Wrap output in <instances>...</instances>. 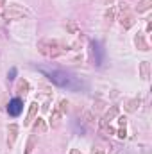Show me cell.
<instances>
[{
	"label": "cell",
	"mask_w": 152,
	"mask_h": 154,
	"mask_svg": "<svg viewBox=\"0 0 152 154\" xmlns=\"http://www.w3.org/2000/svg\"><path fill=\"white\" fill-rule=\"evenodd\" d=\"M150 4H152V0H140L138 5H136V11L138 13H145V11L150 9Z\"/></svg>",
	"instance_id": "14"
},
{
	"label": "cell",
	"mask_w": 152,
	"mask_h": 154,
	"mask_svg": "<svg viewBox=\"0 0 152 154\" xmlns=\"http://www.w3.org/2000/svg\"><path fill=\"white\" fill-rule=\"evenodd\" d=\"M97 154H104V151H100V149H99V151H97Z\"/></svg>",
	"instance_id": "25"
},
{
	"label": "cell",
	"mask_w": 152,
	"mask_h": 154,
	"mask_svg": "<svg viewBox=\"0 0 152 154\" xmlns=\"http://www.w3.org/2000/svg\"><path fill=\"white\" fill-rule=\"evenodd\" d=\"M16 90H18L20 93H27V91H29V82H27V81H23V79H22V81H18Z\"/></svg>",
	"instance_id": "17"
},
{
	"label": "cell",
	"mask_w": 152,
	"mask_h": 154,
	"mask_svg": "<svg viewBox=\"0 0 152 154\" xmlns=\"http://www.w3.org/2000/svg\"><path fill=\"white\" fill-rule=\"evenodd\" d=\"M113 2H114V0H104V4H106V5H111Z\"/></svg>",
	"instance_id": "24"
},
{
	"label": "cell",
	"mask_w": 152,
	"mask_h": 154,
	"mask_svg": "<svg viewBox=\"0 0 152 154\" xmlns=\"http://www.w3.org/2000/svg\"><path fill=\"white\" fill-rule=\"evenodd\" d=\"M118 124H120V127H125V125H127V118H125V116H120V118H118Z\"/></svg>",
	"instance_id": "22"
},
{
	"label": "cell",
	"mask_w": 152,
	"mask_h": 154,
	"mask_svg": "<svg viewBox=\"0 0 152 154\" xmlns=\"http://www.w3.org/2000/svg\"><path fill=\"white\" fill-rule=\"evenodd\" d=\"M116 134H118V138H125L127 134H125V127H120L118 131H116Z\"/></svg>",
	"instance_id": "20"
},
{
	"label": "cell",
	"mask_w": 152,
	"mask_h": 154,
	"mask_svg": "<svg viewBox=\"0 0 152 154\" xmlns=\"http://www.w3.org/2000/svg\"><path fill=\"white\" fill-rule=\"evenodd\" d=\"M36 122H34V133H39V134H43V133H47V124H45V120L38 116V118H34Z\"/></svg>",
	"instance_id": "12"
},
{
	"label": "cell",
	"mask_w": 152,
	"mask_h": 154,
	"mask_svg": "<svg viewBox=\"0 0 152 154\" xmlns=\"http://www.w3.org/2000/svg\"><path fill=\"white\" fill-rule=\"evenodd\" d=\"M36 115H38V102H32V104L29 106V111H27V118H25L23 125H31V124L34 122Z\"/></svg>",
	"instance_id": "8"
},
{
	"label": "cell",
	"mask_w": 152,
	"mask_h": 154,
	"mask_svg": "<svg viewBox=\"0 0 152 154\" xmlns=\"http://www.w3.org/2000/svg\"><path fill=\"white\" fill-rule=\"evenodd\" d=\"M118 113H120L118 106H111V109H109V111H108V113L104 115V118H102V120H104V122H109V120H113V118H114L116 115H118Z\"/></svg>",
	"instance_id": "15"
},
{
	"label": "cell",
	"mask_w": 152,
	"mask_h": 154,
	"mask_svg": "<svg viewBox=\"0 0 152 154\" xmlns=\"http://www.w3.org/2000/svg\"><path fill=\"white\" fill-rule=\"evenodd\" d=\"M113 18H114V9H113V7H109V9L106 11V20H108V22H111Z\"/></svg>",
	"instance_id": "19"
},
{
	"label": "cell",
	"mask_w": 152,
	"mask_h": 154,
	"mask_svg": "<svg viewBox=\"0 0 152 154\" xmlns=\"http://www.w3.org/2000/svg\"><path fill=\"white\" fill-rule=\"evenodd\" d=\"M39 70L59 88H70V90H77L79 88V82L72 75H68L66 72H63V70H47V68H39Z\"/></svg>",
	"instance_id": "1"
},
{
	"label": "cell",
	"mask_w": 152,
	"mask_h": 154,
	"mask_svg": "<svg viewBox=\"0 0 152 154\" xmlns=\"http://www.w3.org/2000/svg\"><path fill=\"white\" fill-rule=\"evenodd\" d=\"M14 75H16V68H11V70H9V74H7V79H9V81H13Z\"/></svg>",
	"instance_id": "21"
},
{
	"label": "cell",
	"mask_w": 152,
	"mask_h": 154,
	"mask_svg": "<svg viewBox=\"0 0 152 154\" xmlns=\"http://www.w3.org/2000/svg\"><path fill=\"white\" fill-rule=\"evenodd\" d=\"M61 116H63V113H61V109H59V108H56V109L52 111V118H50V125H52V127H57V125H59V122H61Z\"/></svg>",
	"instance_id": "13"
},
{
	"label": "cell",
	"mask_w": 152,
	"mask_h": 154,
	"mask_svg": "<svg viewBox=\"0 0 152 154\" xmlns=\"http://www.w3.org/2000/svg\"><path fill=\"white\" fill-rule=\"evenodd\" d=\"M70 154H82V152H81V151H77V149H72V151H70Z\"/></svg>",
	"instance_id": "23"
},
{
	"label": "cell",
	"mask_w": 152,
	"mask_h": 154,
	"mask_svg": "<svg viewBox=\"0 0 152 154\" xmlns=\"http://www.w3.org/2000/svg\"><path fill=\"white\" fill-rule=\"evenodd\" d=\"M29 13L23 9V7H20L18 4H14V5H9L7 9H4L2 11V18L4 20H20V18H23V16H27Z\"/></svg>",
	"instance_id": "3"
},
{
	"label": "cell",
	"mask_w": 152,
	"mask_h": 154,
	"mask_svg": "<svg viewBox=\"0 0 152 154\" xmlns=\"http://www.w3.org/2000/svg\"><path fill=\"white\" fill-rule=\"evenodd\" d=\"M34 145H36V136L34 134H31L29 136V140H27V147H25V154H31L34 151Z\"/></svg>",
	"instance_id": "16"
},
{
	"label": "cell",
	"mask_w": 152,
	"mask_h": 154,
	"mask_svg": "<svg viewBox=\"0 0 152 154\" xmlns=\"http://www.w3.org/2000/svg\"><path fill=\"white\" fill-rule=\"evenodd\" d=\"M5 4V0H0V5H4Z\"/></svg>",
	"instance_id": "26"
},
{
	"label": "cell",
	"mask_w": 152,
	"mask_h": 154,
	"mask_svg": "<svg viewBox=\"0 0 152 154\" xmlns=\"http://www.w3.org/2000/svg\"><path fill=\"white\" fill-rule=\"evenodd\" d=\"M57 108H59V109H61V113L65 115V113L68 111V100H66V99H61V100H59V106H57Z\"/></svg>",
	"instance_id": "18"
},
{
	"label": "cell",
	"mask_w": 152,
	"mask_h": 154,
	"mask_svg": "<svg viewBox=\"0 0 152 154\" xmlns=\"http://www.w3.org/2000/svg\"><path fill=\"white\" fill-rule=\"evenodd\" d=\"M140 104H141V99H140V97H134V99H131V100H125L123 109H125L127 113H134V111L140 108Z\"/></svg>",
	"instance_id": "6"
},
{
	"label": "cell",
	"mask_w": 152,
	"mask_h": 154,
	"mask_svg": "<svg viewBox=\"0 0 152 154\" xmlns=\"http://www.w3.org/2000/svg\"><path fill=\"white\" fill-rule=\"evenodd\" d=\"M91 47H93V56H95V63L100 66L102 65V61H104V57H102V48H100V45L97 43V41H93L91 43Z\"/></svg>",
	"instance_id": "10"
},
{
	"label": "cell",
	"mask_w": 152,
	"mask_h": 154,
	"mask_svg": "<svg viewBox=\"0 0 152 154\" xmlns=\"http://www.w3.org/2000/svg\"><path fill=\"white\" fill-rule=\"evenodd\" d=\"M134 45L138 47V50H143V52L149 50V43H147L145 38H143V32H138V34L134 36Z\"/></svg>",
	"instance_id": "9"
},
{
	"label": "cell",
	"mask_w": 152,
	"mask_h": 154,
	"mask_svg": "<svg viewBox=\"0 0 152 154\" xmlns=\"http://www.w3.org/2000/svg\"><path fill=\"white\" fill-rule=\"evenodd\" d=\"M16 138H18V125L16 124H11L9 129H7V145L13 147L14 142H16Z\"/></svg>",
	"instance_id": "7"
},
{
	"label": "cell",
	"mask_w": 152,
	"mask_h": 154,
	"mask_svg": "<svg viewBox=\"0 0 152 154\" xmlns=\"http://www.w3.org/2000/svg\"><path fill=\"white\" fill-rule=\"evenodd\" d=\"M38 50L47 57H57V56H63L65 52H68L70 48L66 43H61L57 39H41L38 43Z\"/></svg>",
	"instance_id": "2"
},
{
	"label": "cell",
	"mask_w": 152,
	"mask_h": 154,
	"mask_svg": "<svg viewBox=\"0 0 152 154\" xmlns=\"http://www.w3.org/2000/svg\"><path fill=\"white\" fill-rule=\"evenodd\" d=\"M7 111H9V115L11 116H18L20 115V113L23 111V102H22V99H13V100H9Z\"/></svg>",
	"instance_id": "5"
},
{
	"label": "cell",
	"mask_w": 152,
	"mask_h": 154,
	"mask_svg": "<svg viewBox=\"0 0 152 154\" xmlns=\"http://www.w3.org/2000/svg\"><path fill=\"white\" fill-rule=\"evenodd\" d=\"M149 75H150V65H149V61H141L140 63V77L143 81H147Z\"/></svg>",
	"instance_id": "11"
},
{
	"label": "cell",
	"mask_w": 152,
	"mask_h": 154,
	"mask_svg": "<svg viewBox=\"0 0 152 154\" xmlns=\"http://www.w3.org/2000/svg\"><path fill=\"white\" fill-rule=\"evenodd\" d=\"M120 11H122V16H120V23H122V27H123V29H131V27L136 23V18H134V14L129 11L127 4H122Z\"/></svg>",
	"instance_id": "4"
}]
</instances>
